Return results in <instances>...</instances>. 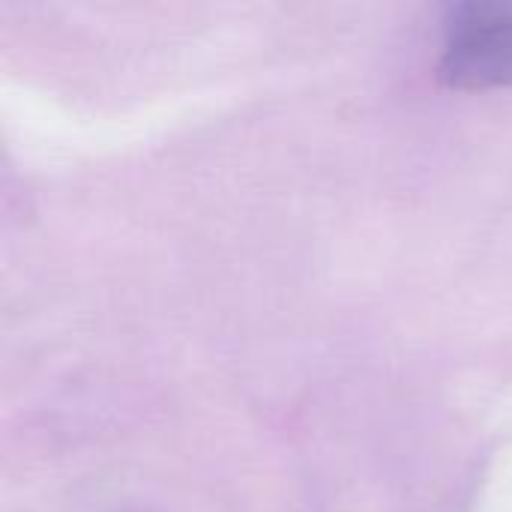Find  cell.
Segmentation results:
<instances>
[{
  "label": "cell",
  "instance_id": "1",
  "mask_svg": "<svg viewBox=\"0 0 512 512\" xmlns=\"http://www.w3.org/2000/svg\"><path fill=\"white\" fill-rule=\"evenodd\" d=\"M441 75L453 87L512 84V3H468L453 12Z\"/></svg>",
  "mask_w": 512,
  "mask_h": 512
}]
</instances>
